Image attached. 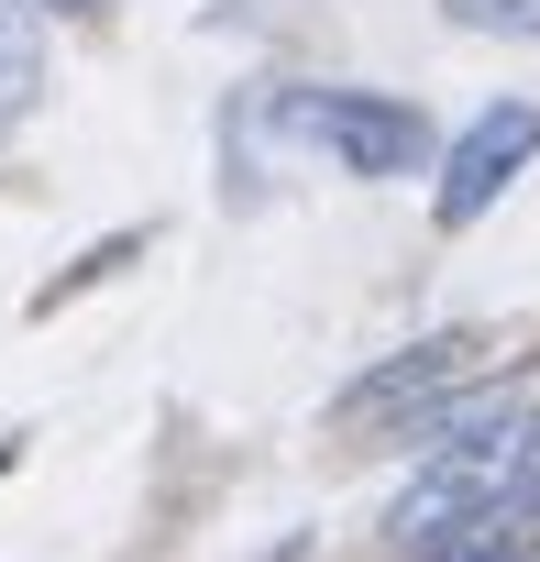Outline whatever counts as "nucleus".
Returning a JSON list of instances; mask_svg holds the SVG:
<instances>
[{"label": "nucleus", "mask_w": 540, "mask_h": 562, "mask_svg": "<svg viewBox=\"0 0 540 562\" xmlns=\"http://www.w3.org/2000/svg\"><path fill=\"white\" fill-rule=\"evenodd\" d=\"M45 89V0H0V133Z\"/></svg>", "instance_id": "39448f33"}, {"label": "nucleus", "mask_w": 540, "mask_h": 562, "mask_svg": "<svg viewBox=\"0 0 540 562\" xmlns=\"http://www.w3.org/2000/svg\"><path fill=\"white\" fill-rule=\"evenodd\" d=\"M12 463H23V430H12V441H0V474H12Z\"/></svg>", "instance_id": "0eeeda50"}, {"label": "nucleus", "mask_w": 540, "mask_h": 562, "mask_svg": "<svg viewBox=\"0 0 540 562\" xmlns=\"http://www.w3.org/2000/svg\"><path fill=\"white\" fill-rule=\"evenodd\" d=\"M507 342L518 331H496V321H452V331H419L408 353H386V364H364L342 397H331V430H430L441 408H463L474 386H496L507 375Z\"/></svg>", "instance_id": "f257e3e1"}, {"label": "nucleus", "mask_w": 540, "mask_h": 562, "mask_svg": "<svg viewBox=\"0 0 540 562\" xmlns=\"http://www.w3.org/2000/svg\"><path fill=\"white\" fill-rule=\"evenodd\" d=\"M441 23L485 45H540V0H441Z\"/></svg>", "instance_id": "423d86ee"}, {"label": "nucleus", "mask_w": 540, "mask_h": 562, "mask_svg": "<svg viewBox=\"0 0 540 562\" xmlns=\"http://www.w3.org/2000/svg\"><path fill=\"white\" fill-rule=\"evenodd\" d=\"M265 133H277L288 155H331L342 177H419L430 166V122L386 89H265Z\"/></svg>", "instance_id": "f03ea898"}, {"label": "nucleus", "mask_w": 540, "mask_h": 562, "mask_svg": "<svg viewBox=\"0 0 540 562\" xmlns=\"http://www.w3.org/2000/svg\"><path fill=\"white\" fill-rule=\"evenodd\" d=\"M529 166H540V100H485V111L452 133V155H441L430 221H441V232H474V221H485Z\"/></svg>", "instance_id": "7ed1b4c3"}, {"label": "nucleus", "mask_w": 540, "mask_h": 562, "mask_svg": "<svg viewBox=\"0 0 540 562\" xmlns=\"http://www.w3.org/2000/svg\"><path fill=\"white\" fill-rule=\"evenodd\" d=\"M144 254H155V221H122V232H100L89 254H67V265L45 276V288H34V321H56L67 299H89V288H111V276H122V265H144Z\"/></svg>", "instance_id": "20e7f679"}, {"label": "nucleus", "mask_w": 540, "mask_h": 562, "mask_svg": "<svg viewBox=\"0 0 540 562\" xmlns=\"http://www.w3.org/2000/svg\"><path fill=\"white\" fill-rule=\"evenodd\" d=\"M45 12H100V0H45Z\"/></svg>", "instance_id": "6e6552de"}]
</instances>
